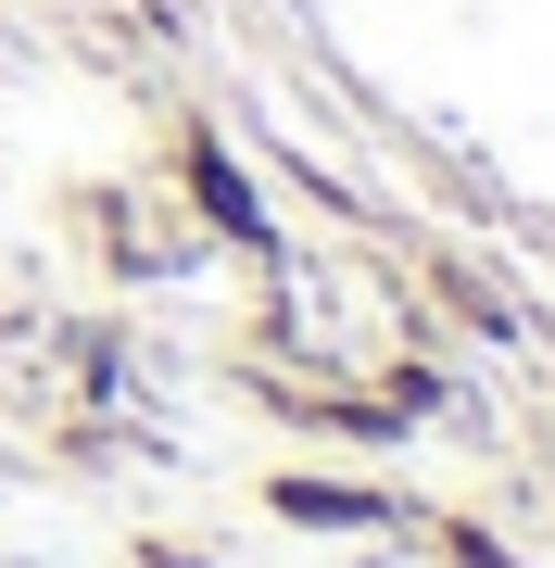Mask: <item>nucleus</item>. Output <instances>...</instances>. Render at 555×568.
<instances>
[{
  "instance_id": "nucleus-1",
  "label": "nucleus",
  "mask_w": 555,
  "mask_h": 568,
  "mask_svg": "<svg viewBox=\"0 0 555 568\" xmlns=\"http://www.w3.org/2000/svg\"><path fill=\"white\" fill-rule=\"evenodd\" d=\"M203 203H215V227H253V190H240V178H227V164H215V152H203Z\"/></svg>"
}]
</instances>
